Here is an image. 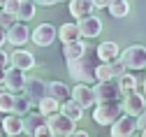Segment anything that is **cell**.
I'll list each match as a JSON object with an SVG mask.
<instances>
[{
    "label": "cell",
    "mask_w": 146,
    "mask_h": 137,
    "mask_svg": "<svg viewBox=\"0 0 146 137\" xmlns=\"http://www.w3.org/2000/svg\"><path fill=\"white\" fill-rule=\"evenodd\" d=\"M121 74H125V65L121 63V58L114 63H100L95 67V82H114Z\"/></svg>",
    "instance_id": "obj_8"
},
{
    "label": "cell",
    "mask_w": 146,
    "mask_h": 137,
    "mask_svg": "<svg viewBox=\"0 0 146 137\" xmlns=\"http://www.w3.org/2000/svg\"><path fill=\"white\" fill-rule=\"evenodd\" d=\"M58 40H60L63 44L79 42V40H81V35H79V28H77V23H74V21H72V23H63V26L58 28Z\"/></svg>",
    "instance_id": "obj_19"
},
{
    "label": "cell",
    "mask_w": 146,
    "mask_h": 137,
    "mask_svg": "<svg viewBox=\"0 0 146 137\" xmlns=\"http://www.w3.org/2000/svg\"><path fill=\"white\" fill-rule=\"evenodd\" d=\"M30 40V28L23 23V21H16L12 28H7V42L12 44V47H23L26 42Z\"/></svg>",
    "instance_id": "obj_13"
},
{
    "label": "cell",
    "mask_w": 146,
    "mask_h": 137,
    "mask_svg": "<svg viewBox=\"0 0 146 137\" xmlns=\"http://www.w3.org/2000/svg\"><path fill=\"white\" fill-rule=\"evenodd\" d=\"M9 65L12 67H19V70H33L35 67V56L30 51H23V49H16L12 56H9Z\"/></svg>",
    "instance_id": "obj_16"
},
{
    "label": "cell",
    "mask_w": 146,
    "mask_h": 137,
    "mask_svg": "<svg viewBox=\"0 0 146 137\" xmlns=\"http://www.w3.org/2000/svg\"><path fill=\"white\" fill-rule=\"evenodd\" d=\"M121 116H123L121 102H102V105H95L93 109V121L98 126H114Z\"/></svg>",
    "instance_id": "obj_2"
},
{
    "label": "cell",
    "mask_w": 146,
    "mask_h": 137,
    "mask_svg": "<svg viewBox=\"0 0 146 137\" xmlns=\"http://www.w3.org/2000/svg\"><path fill=\"white\" fill-rule=\"evenodd\" d=\"M46 95L53 98V100H58V102L63 105L65 100L72 98V88H70L67 84H63V82H49V84H46Z\"/></svg>",
    "instance_id": "obj_17"
},
{
    "label": "cell",
    "mask_w": 146,
    "mask_h": 137,
    "mask_svg": "<svg viewBox=\"0 0 146 137\" xmlns=\"http://www.w3.org/2000/svg\"><path fill=\"white\" fill-rule=\"evenodd\" d=\"M7 137H30V135H26V132H19V135H7Z\"/></svg>",
    "instance_id": "obj_39"
},
{
    "label": "cell",
    "mask_w": 146,
    "mask_h": 137,
    "mask_svg": "<svg viewBox=\"0 0 146 137\" xmlns=\"http://www.w3.org/2000/svg\"><path fill=\"white\" fill-rule=\"evenodd\" d=\"M93 7L95 9H107L109 7V0H93Z\"/></svg>",
    "instance_id": "obj_35"
},
{
    "label": "cell",
    "mask_w": 146,
    "mask_h": 137,
    "mask_svg": "<svg viewBox=\"0 0 146 137\" xmlns=\"http://www.w3.org/2000/svg\"><path fill=\"white\" fill-rule=\"evenodd\" d=\"M144 70H146V67H144Z\"/></svg>",
    "instance_id": "obj_46"
},
{
    "label": "cell",
    "mask_w": 146,
    "mask_h": 137,
    "mask_svg": "<svg viewBox=\"0 0 146 137\" xmlns=\"http://www.w3.org/2000/svg\"><path fill=\"white\" fill-rule=\"evenodd\" d=\"M141 93L146 95V79H144V84H141Z\"/></svg>",
    "instance_id": "obj_41"
},
{
    "label": "cell",
    "mask_w": 146,
    "mask_h": 137,
    "mask_svg": "<svg viewBox=\"0 0 146 137\" xmlns=\"http://www.w3.org/2000/svg\"><path fill=\"white\" fill-rule=\"evenodd\" d=\"M123 114H130V116H141L146 112V95L141 91H132V93H127L123 95Z\"/></svg>",
    "instance_id": "obj_6"
},
{
    "label": "cell",
    "mask_w": 146,
    "mask_h": 137,
    "mask_svg": "<svg viewBox=\"0 0 146 137\" xmlns=\"http://www.w3.org/2000/svg\"><path fill=\"white\" fill-rule=\"evenodd\" d=\"M95 61H93V53H90V49H86V53L81 58H77V61H70L67 63V70L72 74V79H74L77 84H90L95 79Z\"/></svg>",
    "instance_id": "obj_1"
},
{
    "label": "cell",
    "mask_w": 146,
    "mask_h": 137,
    "mask_svg": "<svg viewBox=\"0 0 146 137\" xmlns=\"http://www.w3.org/2000/svg\"><path fill=\"white\" fill-rule=\"evenodd\" d=\"M26 72L23 70H19V67H7L5 70V82H3V86L9 91V93H19V91H23V86H26Z\"/></svg>",
    "instance_id": "obj_10"
},
{
    "label": "cell",
    "mask_w": 146,
    "mask_h": 137,
    "mask_svg": "<svg viewBox=\"0 0 146 137\" xmlns=\"http://www.w3.org/2000/svg\"><path fill=\"white\" fill-rule=\"evenodd\" d=\"M3 132L5 135H19L23 132V119L16 114H7L3 119Z\"/></svg>",
    "instance_id": "obj_21"
},
{
    "label": "cell",
    "mask_w": 146,
    "mask_h": 137,
    "mask_svg": "<svg viewBox=\"0 0 146 137\" xmlns=\"http://www.w3.org/2000/svg\"><path fill=\"white\" fill-rule=\"evenodd\" d=\"M33 16H35V3H33V0H21L19 12H16V19L26 23V21H30Z\"/></svg>",
    "instance_id": "obj_26"
},
{
    "label": "cell",
    "mask_w": 146,
    "mask_h": 137,
    "mask_svg": "<svg viewBox=\"0 0 146 137\" xmlns=\"http://www.w3.org/2000/svg\"><path fill=\"white\" fill-rule=\"evenodd\" d=\"M86 44L79 40V42H70V44H63V56H65V61L70 63V61H77V58H81L84 53H86Z\"/></svg>",
    "instance_id": "obj_22"
},
{
    "label": "cell",
    "mask_w": 146,
    "mask_h": 137,
    "mask_svg": "<svg viewBox=\"0 0 146 137\" xmlns=\"http://www.w3.org/2000/svg\"><path fill=\"white\" fill-rule=\"evenodd\" d=\"M5 3H7V0H0V9H3V7H5Z\"/></svg>",
    "instance_id": "obj_42"
},
{
    "label": "cell",
    "mask_w": 146,
    "mask_h": 137,
    "mask_svg": "<svg viewBox=\"0 0 146 137\" xmlns=\"http://www.w3.org/2000/svg\"><path fill=\"white\" fill-rule=\"evenodd\" d=\"M5 82V70H0V84Z\"/></svg>",
    "instance_id": "obj_40"
},
{
    "label": "cell",
    "mask_w": 146,
    "mask_h": 137,
    "mask_svg": "<svg viewBox=\"0 0 146 137\" xmlns=\"http://www.w3.org/2000/svg\"><path fill=\"white\" fill-rule=\"evenodd\" d=\"M37 112H40L42 116H53V114H58V112H60V102L46 95V98H42V100H40Z\"/></svg>",
    "instance_id": "obj_25"
},
{
    "label": "cell",
    "mask_w": 146,
    "mask_h": 137,
    "mask_svg": "<svg viewBox=\"0 0 146 137\" xmlns=\"http://www.w3.org/2000/svg\"><path fill=\"white\" fill-rule=\"evenodd\" d=\"M121 63L125 65V70H144L146 67V47L141 44H132L121 51Z\"/></svg>",
    "instance_id": "obj_3"
},
{
    "label": "cell",
    "mask_w": 146,
    "mask_h": 137,
    "mask_svg": "<svg viewBox=\"0 0 146 137\" xmlns=\"http://www.w3.org/2000/svg\"><path fill=\"white\" fill-rule=\"evenodd\" d=\"M111 3H121V0H109V5H111Z\"/></svg>",
    "instance_id": "obj_44"
},
{
    "label": "cell",
    "mask_w": 146,
    "mask_h": 137,
    "mask_svg": "<svg viewBox=\"0 0 146 137\" xmlns=\"http://www.w3.org/2000/svg\"><path fill=\"white\" fill-rule=\"evenodd\" d=\"M137 128H141V130L146 128V112H144L141 116H137Z\"/></svg>",
    "instance_id": "obj_37"
},
{
    "label": "cell",
    "mask_w": 146,
    "mask_h": 137,
    "mask_svg": "<svg viewBox=\"0 0 146 137\" xmlns=\"http://www.w3.org/2000/svg\"><path fill=\"white\" fill-rule=\"evenodd\" d=\"M72 100H74L77 105H81L84 109L98 105V102H95L93 86H90V84H74V88H72Z\"/></svg>",
    "instance_id": "obj_12"
},
{
    "label": "cell",
    "mask_w": 146,
    "mask_h": 137,
    "mask_svg": "<svg viewBox=\"0 0 146 137\" xmlns=\"http://www.w3.org/2000/svg\"><path fill=\"white\" fill-rule=\"evenodd\" d=\"M19 19H16L14 14H9V12H5V9H0V26L3 28H12Z\"/></svg>",
    "instance_id": "obj_30"
},
{
    "label": "cell",
    "mask_w": 146,
    "mask_h": 137,
    "mask_svg": "<svg viewBox=\"0 0 146 137\" xmlns=\"http://www.w3.org/2000/svg\"><path fill=\"white\" fill-rule=\"evenodd\" d=\"M19 5H21V0H7V3H5V7H3V9L16 16V12H19Z\"/></svg>",
    "instance_id": "obj_31"
},
{
    "label": "cell",
    "mask_w": 146,
    "mask_h": 137,
    "mask_svg": "<svg viewBox=\"0 0 146 137\" xmlns=\"http://www.w3.org/2000/svg\"><path fill=\"white\" fill-rule=\"evenodd\" d=\"M46 126L51 128L53 137H67L70 132H74V121L67 119L65 114H53V116H46Z\"/></svg>",
    "instance_id": "obj_7"
},
{
    "label": "cell",
    "mask_w": 146,
    "mask_h": 137,
    "mask_svg": "<svg viewBox=\"0 0 146 137\" xmlns=\"http://www.w3.org/2000/svg\"><path fill=\"white\" fill-rule=\"evenodd\" d=\"M116 84H118V88H121V93H123V95H127V93L137 91V86H139L137 77H135L132 72H125V74H121L118 79H116Z\"/></svg>",
    "instance_id": "obj_24"
},
{
    "label": "cell",
    "mask_w": 146,
    "mask_h": 137,
    "mask_svg": "<svg viewBox=\"0 0 146 137\" xmlns=\"http://www.w3.org/2000/svg\"><path fill=\"white\" fill-rule=\"evenodd\" d=\"M14 95L9 91H0V114H12L14 109Z\"/></svg>",
    "instance_id": "obj_27"
},
{
    "label": "cell",
    "mask_w": 146,
    "mask_h": 137,
    "mask_svg": "<svg viewBox=\"0 0 146 137\" xmlns=\"http://www.w3.org/2000/svg\"><path fill=\"white\" fill-rule=\"evenodd\" d=\"M107 9H109V14H111L114 19H123V16H127V12H130V5H127V0H121V3H111Z\"/></svg>",
    "instance_id": "obj_29"
},
{
    "label": "cell",
    "mask_w": 146,
    "mask_h": 137,
    "mask_svg": "<svg viewBox=\"0 0 146 137\" xmlns=\"http://www.w3.org/2000/svg\"><path fill=\"white\" fill-rule=\"evenodd\" d=\"M46 84L44 79H37V77H28L26 79V86H23V95L28 98L30 107H37L42 98H46Z\"/></svg>",
    "instance_id": "obj_5"
},
{
    "label": "cell",
    "mask_w": 146,
    "mask_h": 137,
    "mask_svg": "<svg viewBox=\"0 0 146 137\" xmlns=\"http://www.w3.org/2000/svg\"><path fill=\"white\" fill-rule=\"evenodd\" d=\"M0 130H3V119H0Z\"/></svg>",
    "instance_id": "obj_45"
},
{
    "label": "cell",
    "mask_w": 146,
    "mask_h": 137,
    "mask_svg": "<svg viewBox=\"0 0 146 137\" xmlns=\"http://www.w3.org/2000/svg\"><path fill=\"white\" fill-rule=\"evenodd\" d=\"M33 137H53V132H51V128L44 123V126H40L37 130H35V135Z\"/></svg>",
    "instance_id": "obj_32"
},
{
    "label": "cell",
    "mask_w": 146,
    "mask_h": 137,
    "mask_svg": "<svg viewBox=\"0 0 146 137\" xmlns=\"http://www.w3.org/2000/svg\"><path fill=\"white\" fill-rule=\"evenodd\" d=\"M141 137H146V128H144V130H141Z\"/></svg>",
    "instance_id": "obj_43"
},
{
    "label": "cell",
    "mask_w": 146,
    "mask_h": 137,
    "mask_svg": "<svg viewBox=\"0 0 146 137\" xmlns=\"http://www.w3.org/2000/svg\"><path fill=\"white\" fill-rule=\"evenodd\" d=\"M67 137H90V135H88L86 130H74V132H70Z\"/></svg>",
    "instance_id": "obj_38"
},
{
    "label": "cell",
    "mask_w": 146,
    "mask_h": 137,
    "mask_svg": "<svg viewBox=\"0 0 146 137\" xmlns=\"http://www.w3.org/2000/svg\"><path fill=\"white\" fill-rule=\"evenodd\" d=\"M93 0H70V14L77 19V21H81V19L90 16L93 14Z\"/></svg>",
    "instance_id": "obj_18"
},
{
    "label": "cell",
    "mask_w": 146,
    "mask_h": 137,
    "mask_svg": "<svg viewBox=\"0 0 146 137\" xmlns=\"http://www.w3.org/2000/svg\"><path fill=\"white\" fill-rule=\"evenodd\" d=\"M7 65H9V56L0 49V70H7Z\"/></svg>",
    "instance_id": "obj_33"
},
{
    "label": "cell",
    "mask_w": 146,
    "mask_h": 137,
    "mask_svg": "<svg viewBox=\"0 0 146 137\" xmlns=\"http://www.w3.org/2000/svg\"><path fill=\"white\" fill-rule=\"evenodd\" d=\"M7 42V28H3L0 26V49H3V44Z\"/></svg>",
    "instance_id": "obj_36"
},
{
    "label": "cell",
    "mask_w": 146,
    "mask_h": 137,
    "mask_svg": "<svg viewBox=\"0 0 146 137\" xmlns=\"http://www.w3.org/2000/svg\"><path fill=\"white\" fill-rule=\"evenodd\" d=\"M77 28H79V35L81 37H88V40H93V37H98L100 33H102V21L98 16H86V19H81V21H77Z\"/></svg>",
    "instance_id": "obj_14"
},
{
    "label": "cell",
    "mask_w": 146,
    "mask_h": 137,
    "mask_svg": "<svg viewBox=\"0 0 146 137\" xmlns=\"http://www.w3.org/2000/svg\"><path fill=\"white\" fill-rule=\"evenodd\" d=\"M28 112H30L28 98H26V95H14V109H12V114H16V116H26Z\"/></svg>",
    "instance_id": "obj_28"
},
{
    "label": "cell",
    "mask_w": 146,
    "mask_h": 137,
    "mask_svg": "<svg viewBox=\"0 0 146 137\" xmlns=\"http://www.w3.org/2000/svg\"><path fill=\"white\" fill-rule=\"evenodd\" d=\"M93 93H95V102L98 105H102V102H121V98H123L116 79L114 82H98L93 86Z\"/></svg>",
    "instance_id": "obj_4"
},
{
    "label": "cell",
    "mask_w": 146,
    "mask_h": 137,
    "mask_svg": "<svg viewBox=\"0 0 146 137\" xmlns=\"http://www.w3.org/2000/svg\"><path fill=\"white\" fill-rule=\"evenodd\" d=\"M58 37V30L53 28L51 23H40L35 30H30V40L37 47H51Z\"/></svg>",
    "instance_id": "obj_9"
},
{
    "label": "cell",
    "mask_w": 146,
    "mask_h": 137,
    "mask_svg": "<svg viewBox=\"0 0 146 137\" xmlns=\"http://www.w3.org/2000/svg\"><path fill=\"white\" fill-rule=\"evenodd\" d=\"M37 5H44V7H51V5H58V3H65V0H33Z\"/></svg>",
    "instance_id": "obj_34"
},
{
    "label": "cell",
    "mask_w": 146,
    "mask_h": 137,
    "mask_svg": "<svg viewBox=\"0 0 146 137\" xmlns=\"http://www.w3.org/2000/svg\"><path fill=\"white\" fill-rule=\"evenodd\" d=\"M111 128V135L109 137H132L135 130H137V119L130 114H123L121 119L114 123V126H109Z\"/></svg>",
    "instance_id": "obj_11"
},
{
    "label": "cell",
    "mask_w": 146,
    "mask_h": 137,
    "mask_svg": "<svg viewBox=\"0 0 146 137\" xmlns=\"http://www.w3.org/2000/svg\"><path fill=\"white\" fill-rule=\"evenodd\" d=\"M60 114H65L67 119H72V121L77 123L81 116H84V107H81V105H77V102L70 98V100H65V102L60 105Z\"/></svg>",
    "instance_id": "obj_23"
},
{
    "label": "cell",
    "mask_w": 146,
    "mask_h": 137,
    "mask_svg": "<svg viewBox=\"0 0 146 137\" xmlns=\"http://www.w3.org/2000/svg\"><path fill=\"white\" fill-rule=\"evenodd\" d=\"M44 123H46V116H42L40 112H37V114H30V112H28V114L23 116V132L33 137L35 130H37L40 126H44Z\"/></svg>",
    "instance_id": "obj_20"
},
{
    "label": "cell",
    "mask_w": 146,
    "mask_h": 137,
    "mask_svg": "<svg viewBox=\"0 0 146 137\" xmlns=\"http://www.w3.org/2000/svg\"><path fill=\"white\" fill-rule=\"evenodd\" d=\"M95 56H98V61L100 63H114L121 58V49L116 42H102L98 49H95Z\"/></svg>",
    "instance_id": "obj_15"
}]
</instances>
